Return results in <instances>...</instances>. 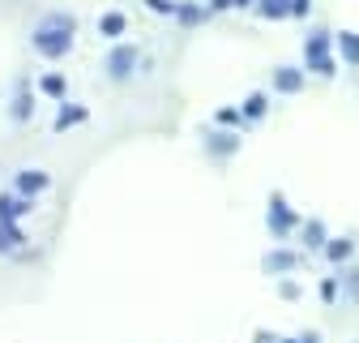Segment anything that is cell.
<instances>
[{
	"mask_svg": "<svg viewBox=\"0 0 359 343\" xmlns=\"http://www.w3.org/2000/svg\"><path fill=\"white\" fill-rule=\"evenodd\" d=\"M146 9H150V13H171V18H175L180 5H175V0H146Z\"/></svg>",
	"mask_w": 359,
	"mask_h": 343,
	"instance_id": "18",
	"label": "cell"
},
{
	"mask_svg": "<svg viewBox=\"0 0 359 343\" xmlns=\"http://www.w3.org/2000/svg\"><path fill=\"white\" fill-rule=\"evenodd\" d=\"M34 103H30V91L26 86H18V95H13V120H30Z\"/></svg>",
	"mask_w": 359,
	"mask_h": 343,
	"instance_id": "14",
	"label": "cell"
},
{
	"mask_svg": "<svg viewBox=\"0 0 359 343\" xmlns=\"http://www.w3.org/2000/svg\"><path fill=\"white\" fill-rule=\"evenodd\" d=\"M295 224H299V214L287 206V198H283V193H269V232H274V236H287Z\"/></svg>",
	"mask_w": 359,
	"mask_h": 343,
	"instance_id": "4",
	"label": "cell"
},
{
	"mask_svg": "<svg viewBox=\"0 0 359 343\" xmlns=\"http://www.w3.org/2000/svg\"><path fill=\"white\" fill-rule=\"evenodd\" d=\"M265 108H269V103H265V95H248V99H244V116H248V120H261V116H265Z\"/></svg>",
	"mask_w": 359,
	"mask_h": 343,
	"instance_id": "16",
	"label": "cell"
},
{
	"mask_svg": "<svg viewBox=\"0 0 359 343\" xmlns=\"http://www.w3.org/2000/svg\"><path fill=\"white\" fill-rule=\"evenodd\" d=\"M236 120H240L236 108H222V112H218V124H236Z\"/></svg>",
	"mask_w": 359,
	"mask_h": 343,
	"instance_id": "21",
	"label": "cell"
},
{
	"mask_svg": "<svg viewBox=\"0 0 359 343\" xmlns=\"http://www.w3.org/2000/svg\"><path fill=\"white\" fill-rule=\"evenodd\" d=\"M39 91L52 95V99H60V95H65V77H60V73H43V77H39Z\"/></svg>",
	"mask_w": 359,
	"mask_h": 343,
	"instance_id": "15",
	"label": "cell"
},
{
	"mask_svg": "<svg viewBox=\"0 0 359 343\" xmlns=\"http://www.w3.org/2000/svg\"><path fill=\"white\" fill-rule=\"evenodd\" d=\"M99 30H103V34H107V39H120V34H124V30H128V18H124V13H120V9H107V13H103V18H99Z\"/></svg>",
	"mask_w": 359,
	"mask_h": 343,
	"instance_id": "9",
	"label": "cell"
},
{
	"mask_svg": "<svg viewBox=\"0 0 359 343\" xmlns=\"http://www.w3.org/2000/svg\"><path fill=\"white\" fill-rule=\"evenodd\" d=\"M137 60H142L137 43H116V48L107 52V77L111 82H128L133 73H137Z\"/></svg>",
	"mask_w": 359,
	"mask_h": 343,
	"instance_id": "3",
	"label": "cell"
},
{
	"mask_svg": "<svg viewBox=\"0 0 359 343\" xmlns=\"http://www.w3.org/2000/svg\"><path fill=\"white\" fill-rule=\"evenodd\" d=\"M22 214H30V198H22V193H0V224H18Z\"/></svg>",
	"mask_w": 359,
	"mask_h": 343,
	"instance_id": "6",
	"label": "cell"
},
{
	"mask_svg": "<svg viewBox=\"0 0 359 343\" xmlns=\"http://www.w3.org/2000/svg\"><path fill=\"white\" fill-rule=\"evenodd\" d=\"M26 245V232L18 224H0V253H18Z\"/></svg>",
	"mask_w": 359,
	"mask_h": 343,
	"instance_id": "8",
	"label": "cell"
},
{
	"mask_svg": "<svg viewBox=\"0 0 359 343\" xmlns=\"http://www.w3.org/2000/svg\"><path fill=\"white\" fill-rule=\"evenodd\" d=\"M351 249H355V236H338L334 245H325V257L330 262H342V257H351Z\"/></svg>",
	"mask_w": 359,
	"mask_h": 343,
	"instance_id": "13",
	"label": "cell"
},
{
	"mask_svg": "<svg viewBox=\"0 0 359 343\" xmlns=\"http://www.w3.org/2000/svg\"><path fill=\"white\" fill-rule=\"evenodd\" d=\"M77 120H86V108H65V112L56 116V129H69V124H77Z\"/></svg>",
	"mask_w": 359,
	"mask_h": 343,
	"instance_id": "17",
	"label": "cell"
},
{
	"mask_svg": "<svg viewBox=\"0 0 359 343\" xmlns=\"http://www.w3.org/2000/svg\"><path fill=\"white\" fill-rule=\"evenodd\" d=\"M257 13L278 22V18H291V0H257Z\"/></svg>",
	"mask_w": 359,
	"mask_h": 343,
	"instance_id": "11",
	"label": "cell"
},
{
	"mask_svg": "<svg viewBox=\"0 0 359 343\" xmlns=\"http://www.w3.org/2000/svg\"><path fill=\"white\" fill-rule=\"evenodd\" d=\"M338 34H330V30H312L308 39H304V60H308V69L312 73H321V77H334L338 73V65H334V56H330V43H334Z\"/></svg>",
	"mask_w": 359,
	"mask_h": 343,
	"instance_id": "2",
	"label": "cell"
},
{
	"mask_svg": "<svg viewBox=\"0 0 359 343\" xmlns=\"http://www.w3.org/2000/svg\"><path fill=\"white\" fill-rule=\"evenodd\" d=\"M338 48H342L346 65H359V34L355 30H338Z\"/></svg>",
	"mask_w": 359,
	"mask_h": 343,
	"instance_id": "12",
	"label": "cell"
},
{
	"mask_svg": "<svg viewBox=\"0 0 359 343\" xmlns=\"http://www.w3.org/2000/svg\"><path fill=\"white\" fill-rule=\"evenodd\" d=\"M30 43H34V52L43 60H65L73 52V43H77V22L73 13L65 9H52V13H43L30 30Z\"/></svg>",
	"mask_w": 359,
	"mask_h": 343,
	"instance_id": "1",
	"label": "cell"
},
{
	"mask_svg": "<svg viewBox=\"0 0 359 343\" xmlns=\"http://www.w3.org/2000/svg\"><path fill=\"white\" fill-rule=\"evenodd\" d=\"M52 185V176L43 167H22L18 176H13V193H22V198H34V193H43Z\"/></svg>",
	"mask_w": 359,
	"mask_h": 343,
	"instance_id": "5",
	"label": "cell"
},
{
	"mask_svg": "<svg viewBox=\"0 0 359 343\" xmlns=\"http://www.w3.org/2000/svg\"><path fill=\"white\" fill-rule=\"evenodd\" d=\"M175 18H180V22H201V9H189V5H180V9H175Z\"/></svg>",
	"mask_w": 359,
	"mask_h": 343,
	"instance_id": "20",
	"label": "cell"
},
{
	"mask_svg": "<svg viewBox=\"0 0 359 343\" xmlns=\"http://www.w3.org/2000/svg\"><path fill=\"white\" fill-rule=\"evenodd\" d=\"M321 296L334 300V296H338V283H334V279H321Z\"/></svg>",
	"mask_w": 359,
	"mask_h": 343,
	"instance_id": "22",
	"label": "cell"
},
{
	"mask_svg": "<svg viewBox=\"0 0 359 343\" xmlns=\"http://www.w3.org/2000/svg\"><path fill=\"white\" fill-rule=\"evenodd\" d=\"M236 5H252V0H236Z\"/></svg>",
	"mask_w": 359,
	"mask_h": 343,
	"instance_id": "23",
	"label": "cell"
},
{
	"mask_svg": "<svg viewBox=\"0 0 359 343\" xmlns=\"http://www.w3.org/2000/svg\"><path fill=\"white\" fill-rule=\"evenodd\" d=\"M312 13V0H291V18H308Z\"/></svg>",
	"mask_w": 359,
	"mask_h": 343,
	"instance_id": "19",
	"label": "cell"
},
{
	"mask_svg": "<svg viewBox=\"0 0 359 343\" xmlns=\"http://www.w3.org/2000/svg\"><path fill=\"white\" fill-rule=\"evenodd\" d=\"M274 86H278V91H287V95H295L299 86H304V73L291 69V65H283V69H274Z\"/></svg>",
	"mask_w": 359,
	"mask_h": 343,
	"instance_id": "10",
	"label": "cell"
},
{
	"mask_svg": "<svg viewBox=\"0 0 359 343\" xmlns=\"http://www.w3.org/2000/svg\"><path fill=\"white\" fill-rule=\"evenodd\" d=\"M269 275H283V271H295L299 266V253H291V249H274V253H265V262H261Z\"/></svg>",
	"mask_w": 359,
	"mask_h": 343,
	"instance_id": "7",
	"label": "cell"
}]
</instances>
